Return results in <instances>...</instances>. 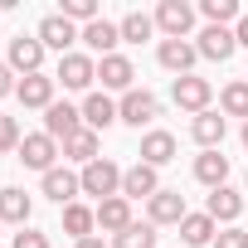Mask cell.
<instances>
[{"instance_id":"obj_5","label":"cell","mask_w":248,"mask_h":248,"mask_svg":"<svg viewBox=\"0 0 248 248\" xmlns=\"http://www.w3.org/2000/svg\"><path fill=\"white\" fill-rule=\"evenodd\" d=\"M34 39H39L44 49H59V59H63V54H73V44L83 39V30H78L73 20H63V15H44L39 30H34Z\"/></svg>"},{"instance_id":"obj_23","label":"cell","mask_w":248,"mask_h":248,"mask_svg":"<svg viewBox=\"0 0 248 248\" xmlns=\"http://www.w3.org/2000/svg\"><path fill=\"white\" fill-rule=\"evenodd\" d=\"M190 137L204 146V151H219V141H224V112H200L195 122H190Z\"/></svg>"},{"instance_id":"obj_36","label":"cell","mask_w":248,"mask_h":248,"mask_svg":"<svg viewBox=\"0 0 248 248\" xmlns=\"http://www.w3.org/2000/svg\"><path fill=\"white\" fill-rule=\"evenodd\" d=\"M15 88H20V83H15V68H10V63H0V97H10Z\"/></svg>"},{"instance_id":"obj_9","label":"cell","mask_w":248,"mask_h":248,"mask_svg":"<svg viewBox=\"0 0 248 248\" xmlns=\"http://www.w3.org/2000/svg\"><path fill=\"white\" fill-rule=\"evenodd\" d=\"M195 59H200V49H195L190 39H161V49H156V63H161L166 73H175V78H185V73L195 68Z\"/></svg>"},{"instance_id":"obj_3","label":"cell","mask_w":248,"mask_h":248,"mask_svg":"<svg viewBox=\"0 0 248 248\" xmlns=\"http://www.w3.org/2000/svg\"><path fill=\"white\" fill-rule=\"evenodd\" d=\"M161 117V102L146 93V88H132V93H122V102H117V122H127V127H151V122Z\"/></svg>"},{"instance_id":"obj_17","label":"cell","mask_w":248,"mask_h":248,"mask_svg":"<svg viewBox=\"0 0 248 248\" xmlns=\"http://www.w3.org/2000/svg\"><path fill=\"white\" fill-rule=\"evenodd\" d=\"M204 214L214 219V224H238V214H243V195L238 190H229V185H219V190H209V204H204Z\"/></svg>"},{"instance_id":"obj_38","label":"cell","mask_w":248,"mask_h":248,"mask_svg":"<svg viewBox=\"0 0 248 248\" xmlns=\"http://www.w3.org/2000/svg\"><path fill=\"white\" fill-rule=\"evenodd\" d=\"M73 248H107L102 238H83V243H73Z\"/></svg>"},{"instance_id":"obj_21","label":"cell","mask_w":248,"mask_h":248,"mask_svg":"<svg viewBox=\"0 0 248 248\" xmlns=\"http://www.w3.org/2000/svg\"><path fill=\"white\" fill-rule=\"evenodd\" d=\"M112 122H117V102H112L107 93H88V97H83V127H88V132H107Z\"/></svg>"},{"instance_id":"obj_19","label":"cell","mask_w":248,"mask_h":248,"mask_svg":"<svg viewBox=\"0 0 248 248\" xmlns=\"http://www.w3.org/2000/svg\"><path fill=\"white\" fill-rule=\"evenodd\" d=\"M30 214H34V200H30L20 185H5V190H0V224L30 229Z\"/></svg>"},{"instance_id":"obj_29","label":"cell","mask_w":248,"mask_h":248,"mask_svg":"<svg viewBox=\"0 0 248 248\" xmlns=\"http://www.w3.org/2000/svg\"><path fill=\"white\" fill-rule=\"evenodd\" d=\"M219 107H224V117H248V83H243V78L224 83V93H219Z\"/></svg>"},{"instance_id":"obj_4","label":"cell","mask_w":248,"mask_h":248,"mask_svg":"<svg viewBox=\"0 0 248 248\" xmlns=\"http://www.w3.org/2000/svg\"><path fill=\"white\" fill-rule=\"evenodd\" d=\"M209 97H214L209 78H195V73H185V78H175V83H170V102H175L180 112H190V117L209 112Z\"/></svg>"},{"instance_id":"obj_8","label":"cell","mask_w":248,"mask_h":248,"mask_svg":"<svg viewBox=\"0 0 248 248\" xmlns=\"http://www.w3.org/2000/svg\"><path fill=\"white\" fill-rule=\"evenodd\" d=\"M20 161H25L30 170L49 175V170H54V161H59V141H54L49 132H34V137H25V141H20Z\"/></svg>"},{"instance_id":"obj_2","label":"cell","mask_w":248,"mask_h":248,"mask_svg":"<svg viewBox=\"0 0 248 248\" xmlns=\"http://www.w3.org/2000/svg\"><path fill=\"white\" fill-rule=\"evenodd\" d=\"M54 83H63L68 93H88L93 83H97V59L93 54H63L59 59V73H54Z\"/></svg>"},{"instance_id":"obj_27","label":"cell","mask_w":248,"mask_h":248,"mask_svg":"<svg viewBox=\"0 0 248 248\" xmlns=\"http://www.w3.org/2000/svg\"><path fill=\"white\" fill-rule=\"evenodd\" d=\"M63 161H78V166H93L97 161V132H73L68 141H63Z\"/></svg>"},{"instance_id":"obj_1","label":"cell","mask_w":248,"mask_h":248,"mask_svg":"<svg viewBox=\"0 0 248 248\" xmlns=\"http://www.w3.org/2000/svg\"><path fill=\"white\" fill-rule=\"evenodd\" d=\"M78 180H83V195H97V204L112 200V195H122V166L107 161V156H97L93 166H83Z\"/></svg>"},{"instance_id":"obj_18","label":"cell","mask_w":248,"mask_h":248,"mask_svg":"<svg viewBox=\"0 0 248 248\" xmlns=\"http://www.w3.org/2000/svg\"><path fill=\"white\" fill-rule=\"evenodd\" d=\"M132 224H137V219H132V200L112 195V200L97 204V229H102V233H127Z\"/></svg>"},{"instance_id":"obj_28","label":"cell","mask_w":248,"mask_h":248,"mask_svg":"<svg viewBox=\"0 0 248 248\" xmlns=\"http://www.w3.org/2000/svg\"><path fill=\"white\" fill-rule=\"evenodd\" d=\"M122 39L127 44H141V39H151L156 34V15H141V10H132V15H122Z\"/></svg>"},{"instance_id":"obj_14","label":"cell","mask_w":248,"mask_h":248,"mask_svg":"<svg viewBox=\"0 0 248 248\" xmlns=\"http://www.w3.org/2000/svg\"><path fill=\"white\" fill-rule=\"evenodd\" d=\"M44 132H49L54 141H68L73 132H83V107H73V102H54V107L44 112Z\"/></svg>"},{"instance_id":"obj_13","label":"cell","mask_w":248,"mask_h":248,"mask_svg":"<svg viewBox=\"0 0 248 248\" xmlns=\"http://www.w3.org/2000/svg\"><path fill=\"white\" fill-rule=\"evenodd\" d=\"M195 49H200V59H219V63H229L233 49H238V39H233V30H224V25H204L200 39H195Z\"/></svg>"},{"instance_id":"obj_7","label":"cell","mask_w":248,"mask_h":248,"mask_svg":"<svg viewBox=\"0 0 248 248\" xmlns=\"http://www.w3.org/2000/svg\"><path fill=\"white\" fill-rule=\"evenodd\" d=\"M44 54H49V49H44L34 34H15V39H10V49H5V63H10L15 73H25V78H30V73H44Z\"/></svg>"},{"instance_id":"obj_11","label":"cell","mask_w":248,"mask_h":248,"mask_svg":"<svg viewBox=\"0 0 248 248\" xmlns=\"http://www.w3.org/2000/svg\"><path fill=\"white\" fill-rule=\"evenodd\" d=\"M97 78H102V93H132L137 68L127 54H107V59H97Z\"/></svg>"},{"instance_id":"obj_12","label":"cell","mask_w":248,"mask_h":248,"mask_svg":"<svg viewBox=\"0 0 248 248\" xmlns=\"http://www.w3.org/2000/svg\"><path fill=\"white\" fill-rule=\"evenodd\" d=\"M156 190H161V175H156V166L137 161V166H127V170H122V200H151Z\"/></svg>"},{"instance_id":"obj_39","label":"cell","mask_w":248,"mask_h":248,"mask_svg":"<svg viewBox=\"0 0 248 248\" xmlns=\"http://www.w3.org/2000/svg\"><path fill=\"white\" fill-rule=\"evenodd\" d=\"M243 151H248V122H243Z\"/></svg>"},{"instance_id":"obj_20","label":"cell","mask_w":248,"mask_h":248,"mask_svg":"<svg viewBox=\"0 0 248 248\" xmlns=\"http://www.w3.org/2000/svg\"><path fill=\"white\" fill-rule=\"evenodd\" d=\"M83 44H88V54L107 59V54H117V44H122V30H117L112 20H93V25H83Z\"/></svg>"},{"instance_id":"obj_34","label":"cell","mask_w":248,"mask_h":248,"mask_svg":"<svg viewBox=\"0 0 248 248\" xmlns=\"http://www.w3.org/2000/svg\"><path fill=\"white\" fill-rule=\"evenodd\" d=\"M214 248H248V229H238V224L219 229V233H214Z\"/></svg>"},{"instance_id":"obj_26","label":"cell","mask_w":248,"mask_h":248,"mask_svg":"<svg viewBox=\"0 0 248 248\" xmlns=\"http://www.w3.org/2000/svg\"><path fill=\"white\" fill-rule=\"evenodd\" d=\"M93 229H97V209H88V204H68V209H63V233H68L73 243L93 238Z\"/></svg>"},{"instance_id":"obj_32","label":"cell","mask_w":248,"mask_h":248,"mask_svg":"<svg viewBox=\"0 0 248 248\" xmlns=\"http://www.w3.org/2000/svg\"><path fill=\"white\" fill-rule=\"evenodd\" d=\"M59 15L73 20V25H93V20H102V15H97V0H63Z\"/></svg>"},{"instance_id":"obj_25","label":"cell","mask_w":248,"mask_h":248,"mask_svg":"<svg viewBox=\"0 0 248 248\" xmlns=\"http://www.w3.org/2000/svg\"><path fill=\"white\" fill-rule=\"evenodd\" d=\"M214 233H219V224L209 214H185L180 219V243L185 248H204V243H214Z\"/></svg>"},{"instance_id":"obj_15","label":"cell","mask_w":248,"mask_h":248,"mask_svg":"<svg viewBox=\"0 0 248 248\" xmlns=\"http://www.w3.org/2000/svg\"><path fill=\"white\" fill-rule=\"evenodd\" d=\"M54 88H59V83H54L49 73H30V78H20L15 97H20L25 107H39V112H49V107L59 102V97H54Z\"/></svg>"},{"instance_id":"obj_10","label":"cell","mask_w":248,"mask_h":248,"mask_svg":"<svg viewBox=\"0 0 248 248\" xmlns=\"http://www.w3.org/2000/svg\"><path fill=\"white\" fill-rule=\"evenodd\" d=\"M185 214H190V209H185V195H180V190H166V185H161V190L146 200V219H151L156 229H161V224H180Z\"/></svg>"},{"instance_id":"obj_31","label":"cell","mask_w":248,"mask_h":248,"mask_svg":"<svg viewBox=\"0 0 248 248\" xmlns=\"http://www.w3.org/2000/svg\"><path fill=\"white\" fill-rule=\"evenodd\" d=\"M112 248H156V224H151V219H146V224H132L127 233H117Z\"/></svg>"},{"instance_id":"obj_16","label":"cell","mask_w":248,"mask_h":248,"mask_svg":"<svg viewBox=\"0 0 248 248\" xmlns=\"http://www.w3.org/2000/svg\"><path fill=\"white\" fill-rule=\"evenodd\" d=\"M44 195L54 200V204H78V195H83V180L73 175V170H63V166H54L49 175H44Z\"/></svg>"},{"instance_id":"obj_37","label":"cell","mask_w":248,"mask_h":248,"mask_svg":"<svg viewBox=\"0 0 248 248\" xmlns=\"http://www.w3.org/2000/svg\"><path fill=\"white\" fill-rule=\"evenodd\" d=\"M233 39H238V49H248V15H238V25H233Z\"/></svg>"},{"instance_id":"obj_6","label":"cell","mask_w":248,"mask_h":248,"mask_svg":"<svg viewBox=\"0 0 248 248\" xmlns=\"http://www.w3.org/2000/svg\"><path fill=\"white\" fill-rule=\"evenodd\" d=\"M156 30L166 39H190L195 30V5H185V0H161L156 5Z\"/></svg>"},{"instance_id":"obj_24","label":"cell","mask_w":248,"mask_h":248,"mask_svg":"<svg viewBox=\"0 0 248 248\" xmlns=\"http://www.w3.org/2000/svg\"><path fill=\"white\" fill-rule=\"evenodd\" d=\"M195 180L209 185V190H219V185L229 180V156H219V151H200V156H195Z\"/></svg>"},{"instance_id":"obj_35","label":"cell","mask_w":248,"mask_h":248,"mask_svg":"<svg viewBox=\"0 0 248 248\" xmlns=\"http://www.w3.org/2000/svg\"><path fill=\"white\" fill-rule=\"evenodd\" d=\"M10 248H49V233H39V229H20Z\"/></svg>"},{"instance_id":"obj_30","label":"cell","mask_w":248,"mask_h":248,"mask_svg":"<svg viewBox=\"0 0 248 248\" xmlns=\"http://www.w3.org/2000/svg\"><path fill=\"white\" fill-rule=\"evenodd\" d=\"M200 15H204L209 25L233 30V25H238V0H204V5H200Z\"/></svg>"},{"instance_id":"obj_33","label":"cell","mask_w":248,"mask_h":248,"mask_svg":"<svg viewBox=\"0 0 248 248\" xmlns=\"http://www.w3.org/2000/svg\"><path fill=\"white\" fill-rule=\"evenodd\" d=\"M20 122L15 117H5V112H0V156H5V151H20Z\"/></svg>"},{"instance_id":"obj_22","label":"cell","mask_w":248,"mask_h":248,"mask_svg":"<svg viewBox=\"0 0 248 248\" xmlns=\"http://www.w3.org/2000/svg\"><path fill=\"white\" fill-rule=\"evenodd\" d=\"M141 161H146V166H156V170H161V166H170V161H175V137H170V132H161V127H156V132H146V137H141Z\"/></svg>"}]
</instances>
